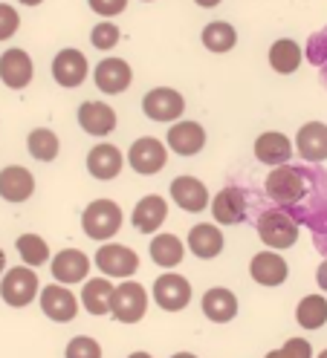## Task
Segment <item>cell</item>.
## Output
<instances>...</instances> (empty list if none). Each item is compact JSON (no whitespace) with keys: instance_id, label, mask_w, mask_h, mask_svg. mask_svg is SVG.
I'll return each instance as SVG.
<instances>
[{"instance_id":"1","label":"cell","mask_w":327,"mask_h":358,"mask_svg":"<svg viewBox=\"0 0 327 358\" xmlns=\"http://www.w3.org/2000/svg\"><path fill=\"white\" fill-rule=\"evenodd\" d=\"M307 179H310V194L301 206L290 208V214L298 220V226L304 222L313 231V243L321 255H327V173H321L319 168H307ZM287 211V208H284Z\"/></svg>"},{"instance_id":"2","label":"cell","mask_w":327,"mask_h":358,"mask_svg":"<svg viewBox=\"0 0 327 358\" xmlns=\"http://www.w3.org/2000/svg\"><path fill=\"white\" fill-rule=\"evenodd\" d=\"M310 194V179L307 168H295V165H281L272 168L267 176V196L278 208H295L301 206Z\"/></svg>"},{"instance_id":"3","label":"cell","mask_w":327,"mask_h":358,"mask_svg":"<svg viewBox=\"0 0 327 358\" xmlns=\"http://www.w3.org/2000/svg\"><path fill=\"white\" fill-rule=\"evenodd\" d=\"M301 226L298 220L284 208H267L258 217V237L270 252H284L298 243Z\"/></svg>"},{"instance_id":"4","label":"cell","mask_w":327,"mask_h":358,"mask_svg":"<svg viewBox=\"0 0 327 358\" xmlns=\"http://www.w3.org/2000/svg\"><path fill=\"white\" fill-rule=\"evenodd\" d=\"M122 208L113 199H93L81 214V229L90 240H111L122 229Z\"/></svg>"},{"instance_id":"5","label":"cell","mask_w":327,"mask_h":358,"mask_svg":"<svg viewBox=\"0 0 327 358\" xmlns=\"http://www.w3.org/2000/svg\"><path fill=\"white\" fill-rule=\"evenodd\" d=\"M38 295H41L38 275H35V268H29V266H15L4 275V280H0V298H4L9 306H15V309L29 306Z\"/></svg>"},{"instance_id":"6","label":"cell","mask_w":327,"mask_h":358,"mask_svg":"<svg viewBox=\"0 0 327 358\" xmlns=\"http://www.w3.org/2000/svg\"><path fill=\"white\" fill-rule=\"evenodd\" d=\"M93 263H96V268L104 278L130 280L137 275V268H139V255L134 249H127V245H122V243H104L102 249L96 252Z\"/></svg>"},{"instance_id":"7","label":"cell","mask_w":327,"mask_h":358,"mask_svg":"<svg viewBox=\"0 0 327 358\" xmlns=\"http://www.w3.org/2000/svg\"><path fill=\"white\" fill-rule=\"evenodd\" d=\"M148 312V292L145 286L137 280H125L116 286V295H113V309L111 315L119 324H139Z\"/></svg>"},{"instance_id":"8","label":"cell","mask_w":327,"mask_h":358,"mask_svg":"<svg viewBox=\"0 0 327 358\" xmlns=\"http://www.w3.org/2000/svg\"><path fill=\"white\" fill-rule=\"evenodd\" d=\"M127 162H130V168H134L137 173L154 176V173H160L168 165V148L160 139H154V136H142V139H137L134 145H130Z\"/></svg>"},{"instance_id":"9","label":"cell","mask_w":327,"mask_h":358,"mask_svg":"<svg viewBox=\"0 0 327 358\" xmlns=\"http://www.w3.org/2000/svg\"><path fill=\"white\" fill-rule=\"evenodd\" d=\"M142 110L154 122H177L186 113V99L171 87H154L142 99Z\"/></svg>"},{"instance_id":"10","label":"cell","mask_w":327,"mask_h":358,"mask_svg":"<svg viewBox=\"0 0 327 358\" xmlns=\"http://www.w3.org/2000/svg\"><path fill=\"white\" fill-rule=\"evenodd\" d=\"M41 312L55 324H67L78 315V298L70 292V286L50 283L47 289H41Z\"/></svg>"},{"instance_id":"11","label":"cell","mask_w":327,"mask_h":358,"mask_svg":"<svg viewBox=\"0 0 327 358\" xmlns=\"http://www.w3.org/2000/svg\"><path fill=\"white\" fill-rule=\"evenodd\" d=\"M154 301L165 312H183L191 303V283L177 272H168L154 280Z\"/></svg>"},{"instance_id":"12","label":"cell","mask_w":327,"mask_h":358,"mask_svg":"<svg viewBox=\"0 0 327 358\" xmlns=\"http://www.w3.org/2000/svg\"><path fill=\"white\" fill-rule=\"evenodd\" d=\"M93 78L104 96H119L130 87V81H134V70H130V64L122 58H104L96 64Z\"/></svg>"},{"instance_id":"13","label":"cell","mask_w":327,"mask_h":358,"mask_svg":"<svg viewBox=\"0 0 327 358\" xmlns=\"http://www.w3.org/2000/svg\"><path fill=\"white\" fill-rule=\"evenodd\" d=\"M50 268H53V278L61 286H73V283L87 280V275H90V257L81 249H64L53 257Z\"/></svg>"},{"instance_id":"14","label":"cell","mask_w":327,"mask_h":358,"mask_svg":"<svg viewBox=\"0 0 327 358\" xmlns=\"http://www.w3.org/2000/svg\"><path fill=\"white\" fill-rule=\"evenodd\" d=\"M32 76H35V66H32L29 52L12 47V50H6L4 55H0V81H4L9 90L29 87Z\"/></svg>"},{"instance_id":"15","label":"cell","mask_w":327,"mask_h":358,"mask_svg":"<svg viewBox=\"0 0 327 358\" xmlns=\"http://www.w3.org/2000/svg\"><path fill=\"white\" fill-rule=\"evenodd\" d=\"M211 217H214V222H221V226H237V222H244L246 220V194L235 185L217 191L211 199Z\"/></svg>"},{"instance_id":"16","label":"cell","mask_w":327,"mask_h":358,"mask_svg":"<svg viewBox=\"0 0 327 358\" xmlns=\"http://www.w3.org/2000/svg\"><path fill=\"white\" fill-rule=\"evenodd\" d=\"M295 150L304 162L319 165L327 159V124L324 122H307L295 133Z\"/></svg>"},{"instance_id":"17","label":"cell","mask_w":327,"mask_h":358,"mask_svg":"<svg viewBox=\"0 0 327 358\" xmlns=\"http://www.w3.org/2000/svg\"><path fill=\"white\" fill-rule=\"evenodd\" d=\"M249 275L260 286H281L290 278V266H287V260L281 257L278 252L267 249V252H258L249 260Z\"/></svg>"},{"instance_id":"18","label":"cell","mask_w":327,"mask_h":358,"mask_svg":"<svg viewBox=\"0 0 327 358\" xmlns=\"http://www.w3.org/2000/svg\"><path fill=\"white\" fill-rule=\"evenodd\" d=\"M171 199L177 203L183 211H191V214H200L209 208V188L200 182L197 176H177L171 182Z\"/></svg>"},{"instance_id":"19","label":"cell","mask_w":327,"mask_h":358,"mask_svg":"<svg viewBox=\"0 0 327 358\" xmlns=\"http://www.w3.org/2000/svg\"><path fill=\"white\" fill-rule=\"evenodd\" d=\"M78 124L90 136H111L116 130V110L104 101H84L78 107Z\"/></svg>"},{"instance_id":"20","label":"cell","mask_w":327,"mask_h":358,"mask_svg":"<svg viewBox=\"0 0 327 358\" xmlns=\"http://www.w3.org/2000/svg\"><path fill=\"white\" fill-rule=\"evenodd\" d=\"M35 194V176L24 165H9L0 171V196L6 203H27Z\"/></svg>"},{"instance_id":"21","label":"cell","mask_w":327,"mask_h":358,"mask_svg":"<svg viewBox=\"0 0 327 358\" xmlns=\"http://www.w3.org/2000/svg\"><path fill=\"white\" fill-rule=\"evenodd\" d=\"M87 58H84V52H78V50H61L55 58H53V78H55V84H61V87H78V84H84V78H87Z\"/></svg>"},{"instance_id":"22","label":"cell","mask_w":327,"mask_h":358,"mask_svg":"<svg viewBox=\"0 0 327 358\" xmlns=\"http://www.w3.org/2000/svg\"><path fill=\"white\" fill-rule=\"evenodd\" d=\"M122 165H125V156L111 142H102V145H96L90 153H87V171H90L93 179H102V182L116 179L122 173Z\"/></svg>"},{"instance_id":"23","label":"cell","mask_w":327,"mask_h":358,"mask_svg":"<svg viewBox=\"0 0 327 358\" xmlns=\"http://www.w3.org/2000/svg\"><path fill=\"white\" fill-rule=\"evenodd\" d=\"M165 142H168V148L174 153L194 156V153H200L206 148V130L197 122H174L171 130H168V136H165Z\"/></svg>"},{"instance_id":"24","label":"cell","mask_w":327,"mask_h":358,"mask_svg":"<svg viewBox=\"0 0 327 358\" xmlns=\"http://www.w3.org/2000/svg\"><path fill=\"white\" fill-rule=\"evenodd\" d=\"M130 220H134V229L139 234H154V231L162 229V222L168 220V203L160 194H148L137 203L134 217Z\"/></svg>"},{"instance_id":"25","label":"cell","mask_w":327,"mask_h":358,"mask_svg":"<svg viewBox=\"0 0 327 358\" xmlns=\"http://www.w3.org/2000/svg\"><path fill=\"white\" fill-rule=\"evenodd\" d=\"M255 156H258V162L281 168V165L290 162L293 142L281 130H267V133H260V136L255 139Z\"/></svg>"},{"instance_id":"26","label":"cell","mask_w":327,"mask_h":358,"mask_svg":"<svg viewBox=\"0 0 327 358\" xmlns=\"http://www.w3.org/2000/svg\"><path fill=\"white\" fill-rule=\"evenodd\" d=\"M223 231L211 226V222H197L191 231H188V252L200 260H214L217 255L223 252Z\"/></svg>"},{"instance_id":"27","label":"cell","mask_w":327,"mask_h":358,"mask_svg":"<svg viewBox=\"0 0 327 358\" xmlns=\"http://www.w3.org/2000/svg\"><path fill=\"white\" fill-rule=\"evenodd\" d=\"M113 295H116V286L111 280L107 278H93V280H87L84 289H81V306L96 318L111 315Z\"/></svg>"},{"instance_id":"28","label":"cell","mask_w":327,"mask_h":358,"mask_svg":"<svg viewBox=\"0 0 327 358\" xmlns=\"http://www.w3.org/2000/svg\"><path fill=\"white\" fill-rule=\"evenodd\" d=\"M203 315L214 324H229L237 315V295L226 286H214L203 295Z\"/></svg>"},{"instance_id":"29","label":"cell","mask_w":327,"mask_h":358,"mask_svg":"<svg viewBox=\"0 0 327 358\" xmlns=\"http://www.w3.org/2000/svg\"><path fill=\"white\" fill-rule=\"evenodd\" d=\"M151 260H154L157 266L162 268H174L180 266L183 257H186V245L177 234H157L154 240H151Z\"/></svg>"},{"instance_id":"30","label":"cell","mask_w":327,"mask_h":358,"mask_svg":"<svg viewBox=\"0 0 327 358\" xmlns=\"http://www.w3.org/2000/svg\"><path fill=\"white\" fill-rule=\"evenodd\" d=\"M298 64H301V47H298L295 41L281 38V41H275L272 47H270V66H272L275 73L290 76V73L298 70Z\"/></svg>"},{"instance_id":"31","label":"cell","mask_w":327,"mask_h":358,"mask_svg":"<svg viewBox=\"0 0 327 358\" xmlns=\"http://www.w3.org/2000/svg\"><path fill=\"white\" fill-rule=\"evenodd\" d=\"M295 321L301 329H321L327 324V298L324 295H307L295 306Z\"/></svg>"},{"instance_id":"32","label":"cell","mask_w":327,"mask_h":358,"mask_svg":"<svg viewBox=\"0 0 327 358\" xmlns=\"http://www.w3.org/2000/svg\"><path fill=\"white\" fill-rule=\"evenodd\" d=\"M27 150L38 162H55V156L61 150V142H58V136L50 127H35L29 133V139H27Z\"/></svg>"},{"instance_id":"33","label":"cell","mask_w":327,"mask_h":358,"mask_svg":"<svg viewBox=\"0 0 327 358\" xmlns=\"http://www.w3.org/2000/svg\"><path fill=\"white\" fill-rule=\"evenodd\" d=\"M235 43H237V32L232 24H226V20H214V24H209L203 29V47L209 52H229L235 50Z\"/></svg>"},{"instance_id":"34","label":"cell","mask_w":327,"mask_h":358,"mask_svg":"<svg viewBox=\"0 0 327 358\" xmlns=\"http://www.w3.org/2000/svg\"><path fill=\"white\" fill-rule=\"evenodd\" d=\"M15 245H18L20 260H24L29 268L43 266L50 260V245H47V240H43L41 234H20Z\"/></svg>"},{"instance_id":"35","label":"cell","mask_w":327,"mask_h":358,"mask_svg":"<svg viewBox=\"0 0 327 358\" xmlns=\"http://www.w3.org/2000/svg\"><path fill=\"white\" fill-rule=\"evenodd\" d=\"M307 61L321 70V81L327 84V29L313 32L307 41Z\"/></svg>"},{"instance_id":"36","label":"cell","mask_w":327,"mask_h":358,"mask_svg":"<svg viewBox=\"0 0 327 358\" xmlns=\"http://www.w3.org/2000/svg\"><path fill=\"white\" fill-rule=\"evenodd\" d=\"M64 358H102V344L90 335H76L64 350Z\"/></svg>"},{"instance_id":"37","label":"cell","mask_w":327,"mask_h":358,"mask_svg":"<svg viewBox=\"0 0 327 358\" xmlns=\"http://www.w3.org/2000/svg\"><path fill=\"white\" fill-rule=\"evenodd\" d=\"M119 27L116 24H111V20H102V24H96L93 27V32H90V43L96 50H113L116 43H119Z\"/></svg>"},{"instance_id":"38","label":"cell","mask_w":327,"mask_h":358,"mask_svg":"<svg viewBox=\"0 0 327 358\" xmlns=\"http://www.w3.org/2000/svg\"><path fill=\"white\" fill-rule=\"evenodd\" d=\"M264 358H313V347L307 338H287L284 347L267 352Z\"/></svg>"},{"instance_id":"39","label":"cell","mask_w":327,"mask_h":358,"mask_svg":"<svg viewBox=\"0 0 327 358\" xmlns=\"http://www.w3.org/2000/svg\"><path fill=\"white\" fill-rule=\"evenodd\" d=\"M20 27V15L15 6L0 3V41H9Z\"/></svg>"},{"instance_id":"40","label":"cell","mask_w":327,"mask_h":358,"mask_svg":"<svg viewBox=\"0 0 327 358\" xmlns=\"http://www.w3.org/2000/svg\"><path fill=\"white\" fill-rule=\"evenodd\" d=\"M90 9L102 17H113V15H122L127 9V0H87Z\"/></svg>"},{"instance_id":"41","label":"cell","mask_w":327,"mask_h":358,"mask_svg":"<svg viewBox=\"0 0 327 358\" xmlns=\"http://www.w3.org/2000/svg\"><path fill=\"white\" fill-rule=\"evenodd\" d=\"M316 283H319V289L327 295V260H321L319 263V268H316Z\"/></svg>"},{"instance_id":"42","label":"cell","mask_w":327,"mask_h":358,"mask_svg":"<svg viewBox=\"0 0 327 358\" xmlns=\"http://www.w3.org/2000/svg\"><path fill=\"white\" fill-rule=\"evenodd\" d=\"M194 3H197V6H203V9H214L217 3H221V0H194Z\"/></svg>"},{"instance_id":"43","label":"cell","mask_w":327,"mask_h":358,"mask_svg":"<svg viewBox=\"0 0 327 358\" xmlns=\"http://www.w3.org/2000/svg\"><path fill=\"white\" fill-rule=\"evenodd\" d=\"M127 358H154V355H151V352H145V350H139V352H130Z\"/></svg>"},{"instance_id":"44","label":"cell","mask_w":327,"mask_h":358,"mask_svg":"<svg viewBox=\"0 0 327 358\" xmlns=\"http://www.w3.org/2000/svg\"><path fill=\"white\" fill-rule=\"evenodd\" d=\"M171 358H197V355H194V352H174Z\"/></svg>"},{"instance_id":"45","label":"cell","mask_w":327,"mask_h":358,"mask_svg":"<svg viewBox=\"0 0 327 358\" xmlns=\"http://www.w3.org/2000/svg\"><path fill=\"white\" fill-rule=\"evenodd\" d=\"M4 268H6V255H4V249H0V275H4Z\"/></svg>"},{"instance_id":"46","label":"cell","mask_w":327,"mask_h":358,"mask_svg":"<svg viewBox=\"0 0 327 358\" xmlns=\"http://www.w3.org/2000/svg\"><path fill=\"white\" fill-rule=\"evenodd\" d=\"M20 3H24V6H38L41 0H20Z\"/></svg>"},{"instance_id":"47","label":"cell","mask_w":327,"mask_h":358,"mask_svg":"<svg viewBox=\"0 0 327 358\" xmlns=\"http://www.w3.org/2000/svg\"><path fill=\"white\" fill-rule=\"evenodd\" d=\"M316 358H327V350H324V352H319V355H316Z\"/></svg>"}]
</instances>
